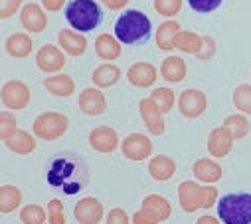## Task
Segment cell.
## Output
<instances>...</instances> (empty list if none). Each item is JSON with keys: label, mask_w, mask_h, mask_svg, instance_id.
<instances>
[{"label": "cell", "mask_w": 251, "mask_h": 224, "mask_svg": "<svg viewBox=\"0 0 251 224\" xmlns=\"http://www.w3.org/2000/svg\"><path fill=\"white\" fill-rule=\"evenodd\" d=\"M48 222L50 224H66V216H64V204L57 198H51L48 202Z\"/></svg>", "instance_id": "cell-37"}, {"label": "cell", "mask_w": 251, "mask_h": 224, "mask_svg": "<svg viewBox=\"0 0 251 224\" xmlns=\"http://www.w3.org/2000/svg\"><path fill=\"white\" fill-rule=\"evenodd\" d=\"M16 131V117L10 111H0V139L6 141Z\"/></svg>", "instance_id": "cell-36"}, {"label": "cell", "mask_w": 251, "mask_h": 224, "mask_svg": "<svg viewBox=\"0 0 251 224\" xmlns=\"http://www.w3.org/2000/svg\"><path fill=\"white\" fill-rule=\"evenodd\" d=\"M48 218V210H44L40 204H28L20 210V220L24 224H44Z\"/></svg>", "instance_id": "cell-34"}, {"label": "cell", "mask_w": 251, "mask_h": 224, "mask_svg": "<svg viewBox=\"0 0 251 224\" xmlns=\"http://www.w3.org/2000/svg\"><path fill=\"white\" fill-rule=\"evenodd\" d=\"M178 202L184 212L192 214L202 204V187L196 181H184L178 185Z\"/></svg>", "instance_id": "cell-15"}, {"label": "cell", "mask_w": 251, "mask_h": 224, "mask_svg": "<svg viewBox=\"0 0 251 224\" xmlns=\"http://www.w3.org/2000/svg\"><path fill=\"white\" fill-rule=\"evenodd\" d=\"M176 173V161L168 155H156L151 159L149 163V175L154 179V181H170Z\"/></svg>", "instance_id": "cell-20"}, {"label": "cell", "mask_w": 251, "mask_h": 224, "mask_svg": "<svg viewBox=\"0 0 251 224\" xmlns=\"http://www.w3.org/2000/svg\"><path fill=\"white\" fill-rule=\"evenodd\" d=\"M121 42L111 34H99L95 38V54L105 62H113L121 56Z\"/></svg>", "instance_id": "cell-22"}, {"label": "cell", "mask_w": 251, "mask_h": 224, "mask_svg": "<svg viewBox=\"0 0 251 224\" xmlns=\"http://www.w3.org/2000/svg\"><path fill=\"white\" fill-rule=\"evenodd\" d=\"M139 111H141V117L145 121V127L149 129L151 135H162L164 133V113L151 97L141 99Z\"/></svg>", "instance_id": "cell-11"}, {"label": "cell", "mask_w": 251, "mask_h": 224, "mask_svg": "<svg viewBox=\"0 0 251 224\" xmlns=\"http://www.w3.org/2000/svg\"><path fill=\"white\" fill-rule=\"evenodd\" d=\"M22 204V193L14 185H2L0 187V212L8 214L14 212Z\"/></svg>", "instance_id": "cell-28"}, {"label": "cell", "mask_w": 251, "mask_h": 224, "mask_svg": "<svg viewBox=\"0 0 251 224\" xmlns=\"http://www.w3.org/2000/svg\"><path fill=\"white\" fill-rule=\"evenodd\" d=\"M22 6V0H0V20L14 16Z\"/></svg>", "instance_id": "cell-40"}, {"label": "cell", "mask_w": 251, "mask_h": 224, "mask_svg": "<svg viewBox=\"0 0 251 224\" xmlns=\"http://www.w3.org/2000/svg\"><path fill=\"white\" fill-rule=\"evenodd\" d=\"M154 10L160 16L172 18L182 10V0H154Z\"/></svg>", "instance_id": "cell-35"}, {"label": "cell", "mask_w": 251, "mask_h": 224, "mask_svg": "<svg viewBox=\"0 0 251 224\" xmlns=\"http://www.w3.org/2000/svg\"><path fill=\"white\" fill-rule=\"evenodd\" d=\"M143 208L151 210L160 222L168 220L170 214H172L170 202H168L164 196H160V195H149V196H145V198H143Z\"/></svg>", "instance_id": "cell-30"}, {"label": "cell", "mask_w": 251, "mask_h": 224, "mask_svg": "<svg viewBox=\"0 0 251 224\" xmlns=\"http://www.w3.org/2000/svg\"><path fill=\"white\" fill-rule=\"evenodd\" d=\"M66 20L77 32H91L101 24V8L95 0H72L66 6Z\"/></svg>", "instance_id": "cell-2"}, {"label": "cell", "mask_w": 251, "mask_h": 224, "mask_svg": "<svg viewBox=\"0 0 251 224\" xmlns=\"http://www.w3.org/2000/svg\"><path fill=\"white\" fill-rule=\"evenodd\" d=\"M151 99L158 105V109L162 111V113H168V111H172L174 101H176L174 91L168 89V87H156V89L151 93Z\"/></svg>", "instance_id": "cell-33"}, {"label": "cell", "mask_w": 251, "mask_h": 224, "mask_svg": "<svg viewBox=\"0 0 251 224\" xmlns=\"http://www.w3.org/2000/svg\"><path fill=\"white\" fill-rule=\"evenodd\" d=\"M107 224H131V218L123 208H111L107 214Z\"/></svg>", "instance_id": "cell-43"}, {"label": "cell", "mask_w": 251, "mask_h": 224, "mask_svg": "<svg viewBox=\"0 0 251 224\" xmlns=\"http://www.w3.org/2000/svg\"><path fill=\"white\" fill-rule=\"evenodd\" d=\"M30 97H32L30 87L20 80H10L2 85V89H0V101H2L4 107L10 111L26 109L30 103Z\"/></svg>", "instance_id": "cell-6"}, {"label": "cell", "mask_w": 251, "mask_h": 224, "mask_svg": "<svg viewBox=\"0 0 251 224\" xmlns=\"http://www.w3.org/2000/svg\"><path fill=\"white\" fill-rule=\"evenodd\" d=\"M216 56V40L212 36H202V46L196 54L198 60H212Z\"/></svg>", "instance_id": "cell-39"}, {"label": "cell", "mask_w": 251, "mask_h": 224, "mask_svg": "<svg viewBox=\"0 0 251 224\" xmlns=\"http://www.w3.org/2000/svg\"><path fill=\"white\" fill-rule=\"evenodd\" d=\"M233 135L229 133V129L226 125L222 127H216L210 131L208 135V153L214 157V159H224L231 153L233 149Z\"/></svg>", "instance_id": "cell-10"}, {"label": "cell", "mask_w": 251, "mask_h": 224, "mask_svg": "<svg viewBox=\"0 0 251 224\" xmlns=\"http://www.w3.org/2000/svg\"><path fill=\"white\" fill-rule=\"evenodd\" d=\"M233 105L237 111H241L243 115H251V85L249 84H241L233 89V97H231Z\"/></svg>", "instance_id": "cell-32"}, {"label": "cell", "mask_w": 251, "mask_h": 224, "mask_svg": "<svg viewBox=\"0 0 251 224\" xmlns=\"http://www.w3.org/2000/svg\"><path fill=\"white\" fill-rule=\"evenodd\" d=\"M192 171H194V177L206 185H216L224 175L222 165L212 159H198L192 167Z\"/></svg>", "instance_id": "cell-19"}, {"label": "cell", "mask_w": 251, "mask_h": 224, "mask_svg": "<svg viewBox=\"0 0 251 224\" xmlns=\"http://www.w3.org/2000/svg\"><path fill=\"white\" fill-rule=\"evenodd\" d=\"M70 127V119L59 111H46L34 119V135L42 141H55Z\"/></svg>", "instance_id": "cell-5"}, {"label": "cell", "mask_w": 251, "mask_h": 224, "mask_svg": "<svg viewBox=\"0 0 251 224\" xmlns=\"http://www.w3.org/2000/svg\"><path fill=\"white\" fill-rule=\"evenodd\" d=\"M218 216L224 224H251V195L229 193L218 202Z\"/></svg>", "instance_id": "cell-3"}, {"label": "cell", "mask_w": 251, "mask_h": 224, "mask_svg": "<svg viewBox=\"0 0 251 224\" xmlns=\"http://www.w3.org/2000/svg\"><path fill=\"white\" fill-rule=\"evenodd\" d=\"M4 48H6V54L12 56V58H26V56H30V52L34 50V42L28 34L16 32V34L6 38Z\"/></svg>", "instance_id": "cell-24"}, {"label": "cell", "mask_w": 251, "mask_h": 224, "mask_svg": "<svg viewBox=\"0 0 251 224\" xmlns=\"http://www.w3.org/2000/svg\"><path fill=\"white\" fill-rule=\"evenodd\" d=\"M103 204L101 200L93 198V196H85L81 200H77L75 208H74V216L79 224H99L103 220Z\"/></svg>", "instance_id": "cell-13"}, {"label": "cell", "mask_w": 251, "mask_h": 224, "mask_svg": "<svg viewBox=\"0 0 251 224\" xmlns=\"http://www.w3.org/2000/svg\"><path fill=\"white\" fill-rule=\"evenodd\" d=\"M44 87H46V91H50L55 97H70L75 91V82L72 76L55 74V76H50L44 80Z\"/></svg>", "instance_id": "cell-21"}, {"label": "cell", "mask_w": 251, "mask_h": 224, "mask_svg": "<svg viewBox=\"0 0 251 224\" xmlns=\"http://www.w3.org/2000/svg\"><path fill=\"white\" fill-rule=\"evenodd\" d=\"M196 224H222L218 218H214V216H210V214H204V216H200L198 220H196Z\"/></svg>", "instance_id": "cell-46"}, {"label": "cell", "mask_w": 251, "mask_h": 224, "mask_svg": "<svg viewBox=\"0 0 251 224\" xmlns=\"http://www.w3.org/2000/svg\"><path fill=\"white\" fill-rule=\"evenodd\" d=\"M218 200V189L214 185H206L202 187V204L200 208H212Z\"/></svg>", "instance_id": "cell-41"}, {"label": "cell", "mask_w": 251, "mask_h": 224, "mask_svg": "<svg viewBox=\"0 0 251 224\" xmlns=\"http://www.w3.org/2000/svg\"><path fill=\"white\" fill-rule=\"evenodd\" d=\"M156 76H158L156 68H154L152 64H149V62H137V64H133V66L129 68V72H127V80L131 82V85L141 87V89L154 85Z\"/></svg>", "instance_id": "cell-18"}, {"label": "cell", "mask_w": 251, "mask_h": 224, "mask_svg": "<svg viewBox=\"0 0 251 224\" xmlns=\"http://www.w3.org/2000/svg\"><path fill=\"white\" fill-rule=\"evenodd\" d=\"M180 30H182V28H180V24H178L176 20H166V22H162V24L156 28V36H154L156 46H158L160 50H164V52L174 50V38H176V34H178Z\"/></svg>", "instance_id": "cell-26"}, {"label": "cell", "mask_w": 251, "mask_h": 224, "mask_svg": "<svg viewBox=\"0 0 251 224\" xmlns=\"http://www.w3.org/2000/svg\"><path fill=\"white\" fill-rule=\"evenodd\" d=\"M77 169H79V165L75 161L57 157L53 161V165H51V169H50L48 181L53 187H61L66 195H75L81 189V185H83V181H77L74 177L77 173Z\"/></svg>", "instance_id": "cell-4"}, {"label": "cell", "mask_w": 251, "mask_h": 224, "mask_svg": "<svg viewBox=\"0 0 251 224\" xmlns=\"http://www.w3.org/2000/svg\"><path fill=\"white\" fill-rule=\"evenodd\" d=\"M133 224H158L160 220L151 212V210H147V208H143L141 206V210H137L135 214H133V220H131Z\"/></svg>", "instance_id": "cell-42"}, {"label": "cell", "mask_w": 251, "mask_h": 224, "mask_svg": "<svg viewBox=\"0 0 251 224\" xmlns=\"http://www.w3.org/2000/svg\"><path fill=\"white\" fill-rule=\"evenodd\" d=\"M57 42H59V48L66 54L74 56V58H77V56H81L87 50V38L77 30H68V28L59 30Z\"/></svg>", "instance_id": "cell-17"}, {"label": "cell", "mask_w": 251, "mask_h": 224, "mask_svg": "<svg viewBox=\"0 0 251 224\" xmlns=\"http://www.w3.org/2000/svg\"><path fill=\"white\" fill-rule=\"evenodd\" d=\"M208 107V97L204 91L200 89H184L178 97V109L186 119H198L200 115H204V111Z\"/></svg>", "instance_id": "cell-7"}, {"label": "cell", "mask_w": 251, "mask_h": 224, "mask_svg": "<svg viewBox=\"0 0 251 224\" xmlns=\"http://www.w3.org/2000/svg\"><path fill=\"white\" fill-rule=\"evenodd\" d=\"M91 80H93L95 87L107 89V87H113L121 80V70L115 64H101V66H97L93 70Z\"/></svg>", "instance_id": "cell-25"}, {"label": "cell", "mask_w": 251, "mask_h": 224, "mask_svg": "<svg viewBox=\"0 0 251 224\" xmlns=\"http://www.w3.org/2000/svg\"><path fill=\"white\" fill-rule=\"evenodd\" d=\"M6 147L16 153V155H30L34 149H36V139L34 135H30L28 131H22V129H16L12 137L6 139Z\"/></svg>", "instance_id": "cell-27"}, {"label": "cell", "mask_w": 251, "mask_h": 224, "mask_svg": "<svg viewBox=\"0 0 251 224\" xmlns=\"http://www.w3.org/2000/svg\"><path fill=\"white\" fill-rule=\"evenodd\" d=\"M224 125L229 129V133L233 135V139H243L249 135L251 131V123L249 119L243 115V113H233V115H227Z\"/></svg>", "instance_id": "cell-31"}, {"label": "cell", "mask_w": 251, "mask_h": 224, "mask_svg": "<svg viewBox=\"0 0 251 224\" xmlns=\"http://www.w3.org/2000/svg\"><path fill=\"white\" fill-rule=\"evenodd\" d=\"M127 2H129V0H107L105 6H107L109 10H121Z\"/></svg>", "instance_id": "cell-45"}, {"label": "cell", "mask_w": 251, "mask_h": 224, "mask_svg": "<svg viewBox=\"0 0 251 224\" xmlns=\"http://www.w3.org/2000/svg\"><path fill=\"white\" fill-rule=\"evenodd\" d=\"M224 0H188V4L194 12H200V14H208V12H214L222 6Z\"/></svg>", "instance_id": "cell-38"}, {"label": "cell", "mask_w": 251, "mask_h": 224, "mask_svg": "<svg viewBox=\"0 0 251 224\" xmlns=\"http://www.w3.org/2000/svg\"><path fill=\"white\" fill-rule=\"evenodd\" d=\"M186 74H188V68L180 56H168V58L160 64V76H162V80H166L170 84L182 82L186 78Z\"/></svg>", "instance_id": "cell-23"}, {"label": "cell", "mask_w": 251, "mask_h": 224, "mask_svg": "<svg viewBox=\"0 0 251 224\" xmlns=\"http://www.w3.org/2000/svg\"><path fill=\"white\" fill-rule=\"evenodd\" d=\"M77 105L81 109V113L95 117V115L105 113L107 99H105V93L99 87H87V89L81 91V95L77 99Z\"/></svg>", "instance_id": "cell-14"}, {"label": "cell", "mask_w": 251, "mask_h": 224, "mask_svg": "<svg viewBox=\"0 0 251 224\" xmlns=\"http://www.w3.org/2000/svg\"><path fill=\"white\" fill-rule=\"evenodd\" d=\"M20 24L24 26L26 32H32V34H42L48 26V16L44 12L42 6L30 2L26 4L22 10H20Z\"/></svg>", "instance_id": "cell-16"}, {"label": "cell", "mask_w": 251, "mask_h": 224, "mask_svg": "<svg viewBox=\"0 0 251 224\" xmlns=\"http://www.w3.org/2000/svg\"><path fill=\"white\" fill-rule=\"evenodd\" d=\"M101 2H107V0H101Z\"/></svg>", "instance_id": "cell-47"}, {"label": "cell", "mask_w": 251, "mask_h": 224, "mask_svg": "<svg viewBox=\"0 0 251 224\" xmlns=\"http://www.w3.org/2000/svg\"><path fill=\"white\" fill-rule=\"evenodd\" d=\"M89 145L97 153H113L119 147V133L109 125L93 127L89 133Z\"/></svg>", "instance_id": "cell-12"}, {"label": "cell", "mask_w": 251, "mask_h": 224, "mask_svg": "<svg viewBox=\"0 0 251 224\" xmlns=\"http://www.w3.org/2000/svg\"><path fill=\"white\" fill-rule=\"evenodd\" d=\"M151 32H152L151 18L135 8L125 10L115 22V38L121 44H129V46L143 44L151 38Z\"/></svg>", "instance_id": "cell-1"}, {"label": "cell", "mask_w": 251, "mask_h": 224, "mask_svg": "<svg viewBox=\"0 0 251 224\" xmlns=\"http://www.w3.org/2000/svg\"><path fill=\"white\" fill-rule=\"evenodd\" d=\"M202 46V36H198L192 30H180L174 38V50H180L184 54H198Z\"/></svg>", "instance_id": "cell-29"}, {"label": "cell", "mask_w": 251, "mask_h": 224, "mask_svg": "<svg viewBox=\"0 0 251 224\" xmlns=\"http://www.w3.org/2000/svg\"><path fill=\"white\" fill-rule=\"evenodd\" d=\"M121 151L129 161H145L152 155V143L143 133H129L121 143Z\"/></svg>", "instance_id": "cell-8"}, {"label": "cell", "mask_w": 251, "mask_h": 224, "mask_svg": "<svg viewBox=\"0 0 251 224\" xmlns=\"http://www.w3.org/2000/svg\"><path fill=\"white\" fill-rule=\"evenodd\" d=\"M36 64L46 74H57L66 66V54L53 44H44L36 54Z\"/></svg>", "instance_id": "cell-9"}, {"label": "cell", "mask_w": 251, "mask_h": 224, "mask_svg": "<svg viewBox=\"0 0 251 224\" xmlns=\"http://www.w3.org/2000/svg\"><path fill=\"white\" fill-rule=\"evenodd\" d=\"M64 4H66V0H42V6L48 12H57Z\"/></svg>", "instance_id": "cell-44"}]
</instances>
